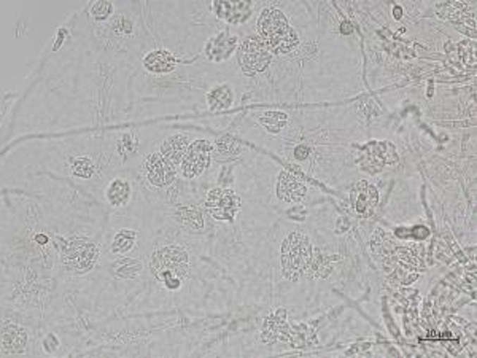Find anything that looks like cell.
<instances>
[{"label": "cell", "mask_w": 477, "mask_h": 358, "mask_svg": "<svg viewBox=\"0 0 477 358\" xmlns=\"http://www.w3.org/2000/svg\"><path fill=\"white\" fill-rule=\"evenodd\" d=\"M111 11H113V7H111L110 2H96L91 7V13L96 20H107Z\"/></svg>", "instance_id": "obj_24"}, {"label": "cell", "mask_w": 477, "mask_h": 358, "mask_svg": "<svg viewBox=\"0 0 477 358\" xmlns=\"http://www.w3.org/2000/svg\"><path fill=\"white\" fill-rule=\"evenodd\" d=\"M213 145L209 140H194L193 144L188 147L187 153H185L182 161V174L187 178H193L201 175L204 169L209 166L210 161V152H212Z\"/></svg>", "instance_id": "obj_7"}, {"label": "cell", "mask_w": 477, "mask_h": 358, "mask_svg": "<svg viewBox=\"0 0 477 358\" xmlns=\"http://www.w3.org/2000/svg\"><path fill=\"white\" fill-rule=\"evenodd\" d=\"M142 263L137 260H132V258H121L113 264V271L118 277L121 279H134L142 273Z\"/></svg>", "instance_id": "obj_18"}, {"label": "cell", "mask_w": 477, "mask_h": 358, "mask_svg": "<svg viewBox=\"0 0 477 358\" xmlns=\"http://www.w3.org/2000/svg\"><path fill=\"white\" fill-rule=\"evenodd\" d=\"M188 150V137L185 134L171 135L169 139L161 147V155H163L167 161H171L173 166L183 161L185 153Z\"/></svg>", "instance_id": "obj_14"}, {"label": "cell", "mask_w": 477, "mask_h": 358, "mask_svg": "<svg viewBox=\"0 0 477 358\" xmlns=\"http://www.w3.org/2000/svg\"><path fill=\"white\" fill-rule=\"evenodd\" d=\"M135 240H137V233L132 230H121L115 236L113 244H111V252L113 253H128L134 249Z\"/></svg>", "instance_id": "obj_19"}, {"label": "cell", "mask_w": 477, "mask_h": 358, "mask_svg": "<svg viewBox=\"0 0 477 358\" xmlns=\"http://www.w3.org/2000/svg\"><path fill=\"white\" fill-rule=\"evenodd\" d=\"M311 255L312 245L306 234H290L282 245V263L287 277L297 279L299 274L304 273L309 261H311Z\"/></svg>", "instance_id": "obj_3"}, {"label": "cell", "mask_w": 477, "mask_h": 358, "mask_svg": "<svg viewBox=\"0 0 477 358\" xmlns=\"http://www.w3.org/2000/svg\"><path fill=\"white\" fill-rule=\"evenodd\" d=\"M151 273L164 282L171 290L180 287L182 280L190 274V260L187 250L182 247H166L151 258Z\"/></svg>", "instance_id": "obj_2"}, {"label": "cell", "mask_w": 477, "mask_h": 358, "mask_svg": "<svg viewBox=\"0 0 477 358\" xmlns=\"http://www.w3.org/2000/svg\"><path fill=\"white\" fill-rule=\"evenodd\" d=\"M352 201L355 204L358 214L368 215L374 211V207L379 202V193L377 190L366 182H360L357 185L355 191L352 193Z\"/></svg>", "instance_id": "obj_11"}, {"label": "cell", "mask_w": 477, "mask_h": 358, "mask_svg": "<svg viewBox=\"0 0 477 358\" xmlns=\"http://www.w3.org/2000/svg\"><path fill=\"white\" fill-rule=\"evenodd\" d=\"M233 99H234L233 90L229 88L228 85L216 86V88H213L207 94L209 106L213 110H226L228 107H231Z\"/></svg>", "instance_id": "obj_17"}, {"label": "cell", "mask_w": 477, "mask_h": 358, "mask_svg": "<svg viewBox=\"0 0 477 358\" xmlns=\"http://www.w3.org/2000/svg\"><path fill=\"white\" fill-rule=\"evenodd\" d=\"M27 342V335L26 331L18 328L15 325L5 326L4 328V335H2V344L5 350L10 352H21L26 347Z\"/></svg>", "instance_id": "obj_15"}, {"label": "cell", "mask_w": 477, "mask_h": 358, "mask_svg": "<svg viewBox=\"0 0 477 358\" xmlns=\"http://www.w3.org/2000/svg\"><path fill=\"white\" fill-rule=\"evenodd\" d=\"M258 30L272 53L285 54L293 51L299 43L296 30L290 26V23L280 10L266 8L258 20Z\"/></svg>", "instance_id": "obj_1"}, {"label": "cell", "mask_w": 477, "mask_h": 358, "mask_svg": "<svg viewBox=\"0 0 477 358\" xmlns=\"http://www.w3.org/2000/svg\"><path fill=\"white\" fill-rule=\"evenodd\" d=\"M216 150H218V153H221V155L235 156L240 152V145L231 137V135H223L221 139L216 140Z\"/></svg>", "instance_id": "obj_22"}, {"label": "cell", "mask_w": 477, "mask_h": 358, "mask_svg": "<svg viewBox=\"0 0 477 358\" xmlns=\"http://www.w3.org/2000/svg\"><path fill=\"white\" fill-rule=\"evenodd\" d=\"M235 47H237V37L221 32L209 40L206 45V54L212 61H223L234 51Z\"/></svg>", "instance_id": "obj_12"}, {"label": "cell", "mask_w": 477, "mask_h": 358, "mask_svg": "<svg viewBox=\"0 0 477 358\" xmlns=\"http://www.w3.org/2000/svg\"><path fill=\"white\" fill-rule=\"evenodd\" d=\"M73 174L78 175V177H85V178H89L92 175V172H94V166L89 161V159L86 158H77L75 161H73Z\"/></svg>", "instance_id": "obj_23"}, {"label": "cell", "mask_w": 477, "mask_h": 358, "mask_svg": "<svg viewBox=\"0 0 477 358\" xmlns=\"http://www.w3.org/2000/svg\"><path fill=\"white\" fill-rule=\"evenodd\" d=\"M178 218L182 223L191 231H199L204 221H202V212L197 207H183L178 211Z\"/></svg>", "instance_id": "obj_20"}, {"label": "cell", "mask_w": 477, "mask_h": 358, "mask_svg": "<svg viewBox=\"0 0 477 358\" xmlns=\"http://www.w3.org/2000/svg\"><path fill=\"white\" fill-rule=\"evenodd\" d=\"M240 197L231 190H221L215 188L209 191L206 199V209L213 218L221 221H233L234 215L239 212L240 209Z\"/></svg>", "instance_id": "obj_6"}, {"label": "cell", "mask_w": 477, "mask_h": 358, "mask_svg": "<svg viewBox=\"0 0 477 358\" xmlns=\"http://www.w3.org/2000/svg\"><path fill=\"white\" fill-rule=\"evenodd\" d=\"M145 171L154 187H167L175 180V168L161 153H153L145 159Z\"/></svg>", "instance_id": "obj_8"}, {"label": "cell", "mask_w": 477, "mask_h": 358, "mask_svg": "<svg viewBox=\"0 0 477 358\" xmlns=\"http://www.w3.org/2000/svg\"><path fill=\"white\" fill-rule=\"evenodd\" d=\"M253 10V4L250 2H215L213 11L215 15L223 21L239 24L244 23L250 16Z\"/></svg>", "instance_id": "obj_9"}, {"label": "cell", "mask_w": 477, "mask_h": 358, "mask_svg": "<svg viewBox=\"0 0 477 358\" xmlns=\"http://www.w3.org/2000/svg\"><path fill=\"white\" fill-rule=\"evenodd\" d=\"M144 66L147 70L153 73H169L175 69L177 61L175 56L167 49H156V51L148 53L144 59Z\"/></svg>", "instance_id": "obj_13"}, {"label": "cell", "mask_w": 477, "mask_h": 358, "mask_svg": "<svg viewBox=\"0 0 477 358\" xmlns=\"http://www.w3.org/2000/svg\"><path fill=\"white\" fill-rule=\"evenodd\" d=\"M137 148V142L132 137L131 134H125L120 140V150L123 153H132Z\"/></svg>", "instance_id": "obj_25"}, {"label": "cell", "mask_w": 477, "mask_h": 358, "mask_svg": "<svg viewBox=\"0 0 477 358\" xmlns=\"http://www.w3.org/2000/svg\"><path fill=\"white\" fill-rule=\"evenodd\" d=\"M239 63L247 73L263 72L271 64L272 54L259 39H247L239 48Z\"/></svg>", "instance_id": "obj_5"}, {"label": "cell", "mask_w": 477, "mask_h": 358, "mask_svg": "<svg viewBox=\"0 0 477 358\" xmlns=\"http://www.w3.org/2000/svg\"><path fill=\"white\" fill-rule=\"evenodd\" d=\"M129 197H131V187L126 180L123 178H116V180L111 182L107 188V199L115 207H123L126 206Z\"/></svg>", "instance_id": "obj_16"}, {"label": "cell", "mask_w": 477, "mask_h": 358, "mask_svg": "<svg viewBox=\"0 0 477 358\" xmlns=\"http://www.w3.org/2000/svg\"><path fill=\"white\" fill-rule=\"evenodd\" d=\"M263 125L269 129L271 132H277L287 125V115L285 113H277V112H268L264 115V118H261Z\"/></svg>", "instance_id": "obj_21"}, {"label": "cell", "mask_w": 477, "mask_h": 358, "mask_svg": "<svg viewBox=\"0 0 477 358\" xmlns=\"http://www.w3.org/2000/svg\"><path fill=\"white\" fill-rule=\"evenodd\" d=\"M349 27H350V24H349V23H344V24H342V32H344V34H349V32H350V29H349Z\"/></svg>", "instance_id": "obj_26"}, {"label": "cell", "mask_w": 477, "mask_h": 358, "mask_svg": "<svg viewBox=\"0 0 477 358\" xmlns=\"http://www.w3.org/2000/svg\"><path fill=\"white\" fill-rule=\"evenodd\" d=\"M61 255L63 263L69 269H75L78 273L91 269L99 257V250L96 244L86 239H70L69 242L61 247Z\"/></svg>", "instance_id": "obj_4"}, {"label": "cell", "mask_w": 477, "mask_h": 358, "mask_svg": "<svg viewBox=\"0 0 477 358\" xmlns=\"http://www.w3.org/2000/svg\"><path fill=\"white\" fill-rule=\"evenodd\" d=\"M306 187L299 178H296L290 172H282L277 182V195L287 202H299L304 199Z\"/></svg>", "instance_id": "obj_10"}]
</instances>
